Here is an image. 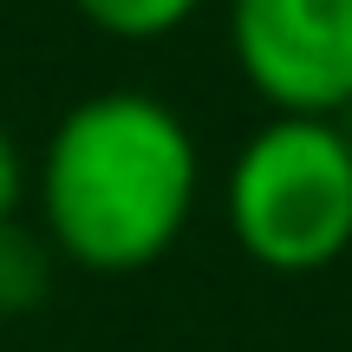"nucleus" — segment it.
<instances>
[{
	"label": "nucleus",
	"instance_id": "39448f33",
	"mask_svg": "<svg viewBox=\"0 0 352 352\" xmlns=\"http://www.w3.org/2000/svg\"><path fill=\"white\" fill-rule=\"evenodd\" d=\"M98 33L111 39H131V46H151V39H170L176 26L196 20L202 0H72Z\"/></svg>",
	"mask_w": 352,
	"mask_h": 352
},
{
	"label": "nucleus",
	"instance_id": "7ed1b4c3",
	"mask_svg": "<svg viewBox=\"0 0 352 352\" xmlns=\"http://www.w3.org/2000/svg\"><path fill=\"white\" fill-rule=\"evenodd\" d=\"M228 52L274 118L352 104V0H228Z\"/></svg>",
	"mask_w": 352,
	"mask_h": 352
},
{
	"label": "nucleus",
	"instance_id": "20e7f679",
	"mask_svg": "<svg viewBox=\"0 0 352 352\" xmlns=\"http://www.w3.org/2000/svg\"><path fill=\"white\" fill-rule=\"evenodd\" d=\"M52 241L39 228H26L20 215L0 222V320H20L33 314L39 300L52 294Z\"/></svg>",
	"mask_w": 352,
	"mask_h": 352
},
{
	"label": "nucleus",
	"instance_id": "f257e3e1",
	"mask_svg": "<svg viewBox=\"0 0 352 352\" xmlns=\"http://www.w3.org/2000/svg\"><path fill=\"white\" fill-rule=\"evenodd\" d=\"M202 196V151L151 91H91L39 157V235L85 274H138L183 241Z\"/></svg>",
	"mask_w": 352,
	"mask_h": 352
},
{
	"label": "nucleus",
	"instance_id": "f03ea898",
	"mask_svg": "<svg viewBox=\"0 0 352 352\" xmlns=\"http://www.w3.org/2000/svg\"><path fill=\"white\" fill-rule=\"evenodd\" d=\"M228 228L267 274H320L352 248V144L333 118H267L228 170Z\"/></svg>",
	"mask_w": 352,
	"mask_h": 352
},
{
	"label": "nucleus",
	"instance_id": "423d86ee",
	"mask_svg": "<svg viewBox=\"0 0 352 352\" xmlns=\"http://www.w3.org/2000/svg\"><path fill=\"white\" fill-rule=\"evenodd\" d=\"M20 196H26V164H20L13 131L0 124V222H13V215H20Z\"/></svg>",
	"mask_w": 352,
	"mask_h": 352
},
{
	"label": "nucleus",
	"instance_id": "0eeeda50",
	"mask_svg": "<svg viewBox=\"0 0 352 352\" xmlns=\"http://www.w3.org/2000/svg\"><path fill=\"white\" fill-rule=\"evenodd\" d=\"M333 124H340V138L352 144V104H346V111H340V118H333Z\"/></svg>",
	"mask_w": 352,
	"mask_h": 352
}]
</instances>
